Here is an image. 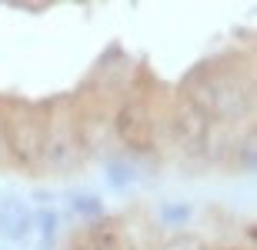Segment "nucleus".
Wrapping results in <instances>:
<instances>
[{
    "mask_svg": "<svg viewBox=\"0 0 257 250\" xmlns=\"http://www.w3.org/2000/svg\"><path fill=\"white\" fill-rule=\"evenodd\" d=\"M37 97L0 90V173L30 177L37 160Z\"/></svg>",
    "mask_w": 257,
    "mask_h": 250,
    "instance_id": "f03ea898",
    "label": "nucleus"
},
{
    "mask_svg": "<svg viewBox=\"0 0 257 250\" xmlns=\"http://www.w3.org/2000/svg\"><path fill=\"white\" fill-rule=\"evenodd\" d=\"M57 250H257L247 213L227 207L164 210L124 203L74 223Z\"/></svg>",
    "mask_w": 257,
    "mask_h": 250,
    "instance_id": "f257e3e1",
    "label": "nucleus"
}]
</instances>
